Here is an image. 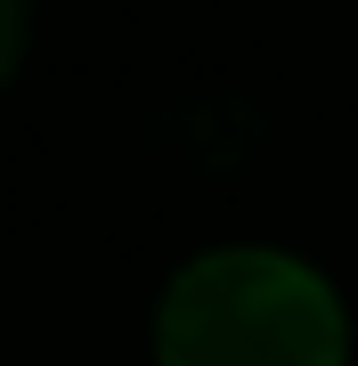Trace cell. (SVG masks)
Returning a JSON list of instances; mask_svg holds the SVG:
<instances>
[{
	"mask_svg": "<svg viewBox=\"0 0 358 366\" xmlns=\"http://www.w3.org/2000/svg\"><path fill=\"white\" fill-rule=\"evenodd\" d=\"M163 366H350L342 293L309 261L269 244L204 252L155 310Z\"/></svg>",
	"mask_w": 358,
	"mask_h": 366,
	"instance_id": "1",
	"label": "cell"
},
{
	"mask_svg": "<svg viewBox=\"0 0 358 366\" xmlns=\"http://www.w3.org/2000/svg\"><path fill=\"white\" fill-rule=\"evenodd\" d=\"M16 57H25V0H0V81L16 74Z\"/></svg>",
	"mask_w": 358,
	"mask_h": 366,
	"instance_id": "2",
	"label": "cell"
}]
</instances>
